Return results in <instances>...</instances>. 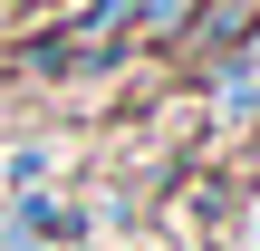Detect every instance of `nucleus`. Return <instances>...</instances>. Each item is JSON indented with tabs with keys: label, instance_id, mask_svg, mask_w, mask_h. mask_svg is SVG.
I'll return each instance as SVG.
<instances>
[{
	"label": "nucleus",
	"instance_id": "2",
	"mask_svg": "<svg viewBox=\"0 0 260 251\" xmlns=\"http://www.w3.org/2000/svg\"><path fill=\"white\" fill-rule=\"evenodd\" d=\"M232 213H241V193H232L222 174H193L183 203H174V232H183V242H212V232H232Z\"/></svg>",
	"mask_w": 260,
	"mask_h": 251
},
{
	"label": "nucleus",
	"instance_id": "1",
	"mask_svg": "<svg viewBox=\"0 0 260 251\" xmlns=\"http://www.w3.org/2000/svg\"><path fill=\"white\" fill-rule=\"evenodd\" d=\"M174 39H183L193 58H241V48L260 39V0H193Z\"/></svg>",
	"mask_w": 260,
	"mask_h": 251
}]
</instances>
